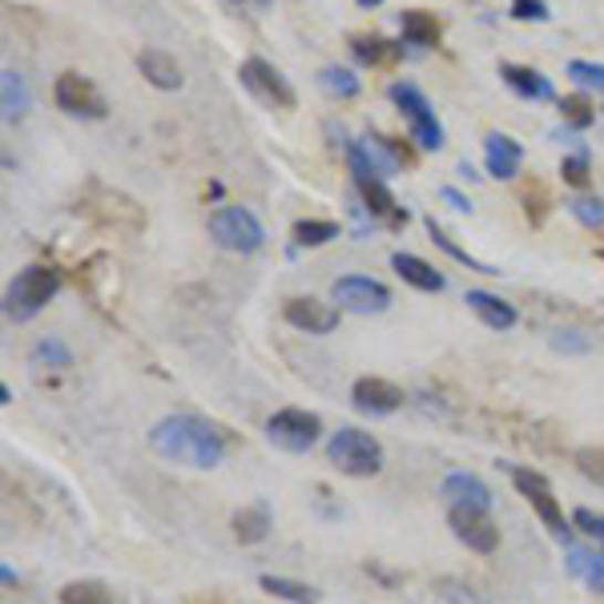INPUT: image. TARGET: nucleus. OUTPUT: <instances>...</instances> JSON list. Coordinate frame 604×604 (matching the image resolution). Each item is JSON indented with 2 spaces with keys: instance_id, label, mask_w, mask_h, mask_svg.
Returning a JSON list of instances; mask_svg holds the SVG:
<instances>
[{
  "instance_id": "nucleus-1",
  "label": "nucleus",
  "mask_w": 604,
  "mask_h": 604,
  "mask_svg": "<svg viewBox=\"0 0 604 604\" xmlns=\"http://www.w3.org/2000/svg\"><path fill=\"white\" fill-rule=\"evenodd\" d=\"M149 448L162 459H169V464L210 471L226 459V436H222V427L210 424V419H201V415L194 412H181V415L157 419L154 431H149Z\"/></svg>"
},
{
  "instance_id": "nucleus-2",
  "label": "nucleus",
  "mask_w": 604,
  "mask_h": 604,
  "mask_svg": "<svg viewBox=\"0 0 604 604\" xmlns=\"http://www.w3.org/2000/svg\"><path fill=\"white\" fill-rule=\"evenodd\" d=\"M56 291H61V274H56L53 267L33 262V267H24L21 274L9 282V294H4V314H9L12 323H29V319H37V314L53 302Z\"/></svg>"
},
{
  "instance_id": "nucleus-3",
  "label": "nucleus",
  "mask_w": 604,
  "mask_h": 604,
  "mask_svg": "<svg viewBox=\"0 0 604 604\" xmlns=\"http://www.w3.org/2000/svg\"><path fill=\"white\" fill-rule=\"evenodd\" d=\"M326 459H331L343 476L367 480V476H379V471H383V444L371 436V431H358V427H339L335 436L326 439Z\"/></svg>"
},
{
  "instance_id": "nucleus-4",
  "label": "nucleus",
  "mask_w": 604,
  "mask_h": 604,
  "mask_svg": "<svg viewBox=\"0 0 604 604\" xmlns=\"http://www.w3.org/2000/svg\"><path fill=\"white\" fill-rule=\"evenodd\" d=\"M392 101L399 105L403 122H407V129H412V137H415V146L444 149V125H439L436 110H431V101L424 97L419 85H412V81H395Z\"/></svg>"
},
{
  "instance_id": "nucleus-5",
  "label": "nucleus",
  "mask_w": 604,
  "mask_h": 604,
  "mask_svg": "<svg viewBox=\"0 0 604 604\" xmlns=\"http://www.w3.org/2000/svg\"><path fill=\"white\" fill-rule=\"evenodd\" d=\"M210 238L230 254H254L267 242V230L247 206H222L210 214Z\"/></svg>"
},
{
  "instance_id": "nucleus-6",
  "label": "nucleus",
  "mask_w": 604,
  "mask_h": 604,
  "mask_svg": "<svg viewBox=\"0 0 604 604\" xmlns=\"http://www.w3.org/2000/svg\"><path fill=\"white\" fill-rule=\"evenodd\" d=\"M267 439L274 448L299 456V451H311L323 439V419L314 412H302V407H282L267 419Z\"/></svg>"
},
{
  "instance_id": "nucleus-7",
  "label": "nucleus",
  "mask_w": 604,
  "mask_h": 604,
  "mask_svg": "<svg viewBox=\"0 0 604 604\" xmlns=\"http://www.w3.org/2000/svg\"><path fill=\"white\" fill-rule=\"evenodd\" d=\"M512 483H516V492H520L528 503H532V512H537L540 520H544V528H549L552 537L569 544L572 524L564 520V512H560L556 496H552L549 476H540V471H532V468H512Z\"/></svg>"
},
{
  "instance_id": "nucleus-8",
  "label": "nucleus",
  "mask_w": 604,
  "mask_h": 604,
  "mask_svg": "<svg viewBox=\"0 0 604 604\" xmlns=\"http://www.w3.org/2000/svg\"><path fill=\"white\" fill-rule=\"evenodd\" d=\"M347 162H351V178H355V190L358 198L367 201L371 214H379V218H392V222H407V210H399L392 198V190H387V181L375 174V166L367 162V154L355 146H347Z\"/></svg>"
},
{
  "instance_id": "nucleus-9",
  "label": "nucleus",
  "mask_w": 604,
  "mask_h": 604,
  "mask_svg": "<svg viewBox=\"0 0 604 604\" xmlns=\"http://www.w3.org/2000/svg\"><path fill=\"white\" fill-rule=\"evenodd\" d=\"M238 77H242V85H247V90L254 93L262 105H270V110H294V105H299V97H294V90H291V81L282 77L270 61H262V56L242 61Z\"/></svg>"
},
{
  "instance_id": "nucleus-10",
  "label": "nucleus",
  "mask_w": 604,
  "mask_h": 604,
  "mask_svg": "<svg viewBox=\"0 0 604 604\" xmlns=\"http://www.w3.org/2000/svg\"><path fill=\"white\" fill-rule=\"evenodd\" d=\"M331 299L339 302V311L351 314H383L392 306V291L371 274H343L331 287Z\"/></svg>"
},
{
  "instance_id": "nucleus-11",
  "label": "nucleus",
  "mask_w": 604,
  "mask_h": 604,
  "mask_svg": "<svg viewBox=\"0 0 604 604\" xmlns=\"http://www.w3.org/2000/svg\"><path fill=\"white\" fill-rule=\"evenodd\" d=\"M53 101L56 110H65L69 117H93V122H101L110 113L101 90L90 77H81V73H61L53 85Z\"/></svg>"
},
{
  "instance_id": "nucleus-12",
  "label": "nucleus",
  "mask_w": 604,
  "mask_h": 604,
  "mask_svg": "<svg viewBox=\"0 0 604 604\" xmlns=\"http://www.w3.org/2000/svg\"><path fill=\"white\" fill-rule=\"evenodd\" d=\"M448 524L456 532L459 544H468L471 552H496L500 549V528L488 512H468V508H448Z\"/></svg>"
},
{
  "instance_id": "nucleus-13",
  "label": "nucleus",
  "mask_w": 604,
  "mask_h": 604,
  "mask_svg": "<svg viewBox=\"0 0 604 604\" xmlns=\"http://www.w3.org/2000/svg\"><path fill=\"white\" fill-rule=\"evenodd\" d=\"M351 403L363 415H392L403 407V387H395L392 379H379V375H363L351 387Z\"/></svg>"
},
{
  "instance_id": "nucleus-14",
  "label": "nucleus",
  "mask_w": 604,
  "mask_h": 604,
  "mask_svg": "<svg viewBox=\"0 0 604 604\" xmlns=\"http://www.w3.org/2000/svg\"><path fill=\"white\" fill-rule=\"evenodd\" d=\"M439 496L448 508H468V512H492V488L471 476V471H451L448 480L439 483Z\"/></svg>"
},
{
  "instance_id": "nucleus-15",
  "label": "nucleus",
  "mask_w": 604,
  "mask_h": 604,
  "mask_svg": "<svg viewBox=\"0 0 604 604\" xmlns=\"http://www.w3.org/2000/svg\"><path fill=\"white\" fill-rule=\"evenodd\" d=\"M282 314H287V323L306 331V335H331L339 326V306L319 299H287Z\"/></svg>"
},
{
  "instance_id": "nucleus-16",
  "label": "nucleus",
  "mask_w": 604,
  "mask_h": 604,
  "mask_svg": "<svg viewBox=\"0 0 604 604\" xmlns=\"http://www.w3.org/2000/svg\"><path fill=\"white\" fill-rule=\"evenodd\" d=\"M483 162H488V174L500 181H512L520 174V162H524V149L520 142H512L508 134H488L483 137Z\"/></svg>"
},
{
  "instance_id": "nucleus-17",
  "label": "nucleus",
  "mask_w": 604,
  "mask_h": 604,
  "mask_svg": "<svg viewBox=\"0 0 604 604\" xmlns=\"http://www.w3.org/2000/svg\"><path fill=\"white\" fill-rule=\"evenodd\" d=\"M137 69H142V77H146L154 90H166V93L181 90V81H186L178 61H174L166 49H142V53H137Z\"/></svg>"
},
{
  "instance_id": "nucleus-18",
  "label": "nucleus",
  "mask_w": 604,
  "mask_h": 604,
  "mask_svg": "<svg viewBox=\"0 0 604 604\" xmlns=\"http://www.w3.org/2000/svg\"><path fill=\"white\" fill-rule=\"evenodd\" d=\"M464 302H468L471 311H476V319H480L483 326H492V331H512L516 326V306L512 302H503L500 294H488V291H468L464 294Z\"/></svg>"
},
{
  "instance_id": "nucleus-19",
  "label": "nucleus",
  "mask_w": 604,
  "mask_h": 604,
  "mask_svg": "<svg viewBox=\"0 0 604 604\" xmlns=\"http://www.w3.org/2000/svg\"><path fill=\"white\" fill-rule=\"evenodd\" d=\"M392 267L403 282H412L415 291H427V294H439L444 291V274H439L431 262H424L419 254H392Z\"/></svg>"
},
{
  "instance_id": "nucleus-20",
  "label": "nucleus",
  "mask_w": 604,
  "mask_h": 604,
  "mask_svg": "<svg viewBox=\"0 0 604 604\" xmlns=\"http://www.w3.org/2000/svg\"><path fill=\"white\" fill-rule=\"evenodd\" d=\"M230 528H235V540H238V544H262V540L270 537L274 520H270V508H267V503L258 500V503H247V508H238L235 520H230Z\"/></svg>"
},
{
  "instance_id": "nucleus-21",
  "label": "nucleus",
  "mask_w": 604,
  "mask_h": 604,
  "mask_svg": "<svg viewBox=\"0 0 604 604\" xmlns=\"http://www.w3.org/2000/svg\"><path fill=\"white\" fill-rule=\"evenodd\" d=\"M500 77L508 81V90H516L520 97L528 101H552V81L540 73V69H528V65H500Z\"/></svg>"
},
{
  "instance_id": "nucleus-22",
  "label": "nucleus",
  "mask_w": 604,
  "mask_h": 604,
  "mask_svg": "<svg viewBox=\"0 0 604 604\" xmlns=\"http://www.w3.org/2000/svg\"><path fill=\"white\" fill-rule=\"evenodd\" d=\"M399 29H403V41L407 45H415V49H431V45H439V21L431 17V12H424V9H407L399 17Z\"/></svg>"
},
{
  "instance_id": "nucleus-23",
  "label": "nucleus",
  "mask_w": 604,
  "mask_h": 604,
  "mask_svg": "<svg viewBox=\"0 0 604 604\" xmlns=\"http://www.w3.org/2000/svg\"><path fill=\"white\" fill-rule=\"evenodd\" d=\"M0 105H4V122H21L29 113V85L17 69H4L0 73Z\"/></svg>"
},
{
  "instance_id": "nucleus-24",
  "label": "nucleus",
  "mask_w": 604,
  "mask_h": 604,
  "mask_svg": "<svg viewBox=\"0 0 604 604\" xmlns=\"http://www.w3.org/2000/svg\"><path fill=\"white\" fill-rule=\"evenodd\" d=\"M258 584H262V593L279 596V601H291V604H319V589H311V584L302 581H291V576H258Z\"/></svg>"
},
{
  "instance_id": "nucleus-25",
  "label": "nucleus",
  "mask_w": 604,
  "mask_h": 604,
  "mask_svg": "<svg viewBox=\"0 0 604 604\" xmlns=\"http://www.w3.org/2000/svg\"><path fill=\"white\" fill-rule=\"evenodd\" d=\"M358 149L367 154V162H371V166H375V174H379L383 181L395 178V174H399V154H395V149H392V142H387V137L371 134V137H363V142H358Z\"/></svg>"
},
{
  "instance_id": "nucleus-26",
  "label": "nucleus",
  "mask_w": 604,
  "mask_h": 604,
  "mask_svg": "<svg viewBox=\"0 0 604 604\" xmlns=\"http://www.w3.org/2000/svg\"><path fill=\"white\" fill-rule=\"evenodd\" d=\"M351 53H355L363 65H387V61L399 56V45H392V41H383V37L375 33H363V37H351Z\"/></svg>"
},
{
  "instance_id": "nucleus-27",
  "label": "nucleus",
  "mask_w": 604,
  "mask_h": 604,
  "mask_svg": "<svg viewBox=\"0 0 604 604\" xmlns=\"http://www.w3.org/2000/svg\"><path fill=\"white\" fill-rule=\"evenodd\" d=\"M319 85H323L331 97H343V101H351L363 93V81H358L351 69H339V65H326L323 73H319Z\"/></svg>"
},
{
  "instance_id": "nucleus-28",
  "label": "nucleus",
  "mask_w": 604,
  "mask_h": 604,
  "mask_svg": "<svg viewBox=\"0 0 604 604\" xmlns=\"http://www.w3.org/2000/svg\"><path fill=\"white\" fill-rule=\"evenodd\" d=\"M331 238H339V222H326V218H302L294 226V247H326Z\"/></svg>"
},
{
  "instance_id": "nucleus-29",
  "label": "nucleus",
  "mask_w": 604,
  "mask_h": 604,
  "mask_svg": "<svg viewBox=\"0 0 604 604\" xmlns=\"http://www.w3.org/2000/svg\"><path fill=\"white\" fill-rule=\"evenodd\" d=\"M61 604H113V593L101 581H73L61 589Z\"/></svg>"
},
{
  "instance_id": "nucleus-30",
  "label": "nucleus",
  "mask_w": 604,
  "mask_h": 604,
  "mask_svg": "<svg viewBox=\"0 0 604 604\" xmlns=\"http://www.w3.org/2000/svg\"><path fill=\"white\" fill-rule=\"evenodd\" d=\"M427 235H431V242H436V247H444L451 258H459V262H464V267H468V270H480V274H500V270H496V267H488V262H480V258H471L468 250H459L456 242H451V238L444 235V230H439V226H436V218H427Z\"/></svg>"
},
{
  "instance_id": "nucleus-31",
  "label": "nucleus",
  "mask_w": 604,
  "mask_h": 604,
  "mask_svg": "<svg viewBox=\"0 0 604 604\" xmlns=\"http://www.w3.org/2000/svg\"><path fill=\"white\" fill-rule=\"evenodd\" d=\"M560 117H564L572 129H589V125L596 122V110H593V101H589V97L572 93V97L560 101Z\"/></svg>"
},
{
  "instance_id": "nucleus-32",
  "label": "nucleus",
  "mask_w": 604,
  "mask_h": 604,
  "mask_svg": "<svg viewBox=\"0 0 604 604\" xmlns=\"http://www.w3.org/2000/svg\"><path fill=\"white\" fill-rule=\"evenodd\" d=\"M564 206H569V214L581 226L604 230V198H572V201H564Z\"/></svg>"
},
{
  "instance_id": "nucleus-33",
  "label": "nucleus",
  "mask_w": 604,
  "mask_h": 604,
  "mask_svg": "<svg viewBox=\"0 0 604 604\" xmlns=\"http://www.w3.org/2000/svg\"><path fill=\"white\" fill-rule=\"evenodd\" d=\"M576 471H581L584 480H593L596 488H604V448H581L572 456Z\"/></svg>"
},
{
  "instance_id": "nucleus-34",
  "label": "nucleus",
  "mask_w": 604,
  "mask_h": 604,
  "mask_svg": "<svg viewBox=\"0 0 604 604\" xmlns=\"http://www.w3.org/2000/svg\"><path fill=\"white\" fill-rule=\"evenodd\" d=\"M569 77L576 81L581 90L604 93V65H596V61H569Z\"/></svg>"
},
{
  "instance_id": "nucleus-35",
  "label": "nucleus",
  "mask_w": 604,
  "mask_h": 604,
  "mask_svg": "<svg viewBox=\"0 0 604 604\" xmlns=\"http://www.w3.org/2000/svg\"><path fill=\"white\" fill-rule=\"evenodd\" d=\"M572 528H581L584 537L596 540V544L604 549V512H593V508H576V512H572Z\"/></svg>"
},
{
  "instance_id": "nucleus-36",
  "label": "nucleus",
  "mask_w": 604,
  "mask_h": 604,
  "mask_svg": "<svg viewBox=\"0 0 604 604\" xmlns=\"http://www.w3.org/2000/svg\"><path fill=\"white\" fill-rule=\"evenodd\" d=\"M560 178L569 181V186H584L589 181V149H576L572 157L560 162Z\"/></svg>"
},
{
  "instance_id": "nucleus-37",
  "label": "nucleus",
  "mask_w": 604,
  "mask_h": 604,
  "mask_svg": "<svg viewBox=\"0 0 604 604\" xmlns=\"http://www.w3.org/2000/svg\"><path fill=\"white\" fill-rule=\"evenodd\" d=\"M512 17L516 21H549L552 12L544 0H512Z\"/></svg>"
},
{
  "instance_id": "nucleus-38",
  "label": "nucleus",
  "mask_w": 604,
  "mask_h": 604,
  "mask_svg": "<svg viewBox=\"0 0 604 604\" xmlns=\"http://www.w3.org/2000/svg\"><path fill=\"white\" fill-rule=\"evenodd\" d=\"M33 358H41V363L49 358V363H56V367H69V363H73V355H69V351L61 347L56 339H45V343H37Z\"/></svg>"
},
{
  "instance_id": "nucleus-39",
  "label": "nucleus",
  "mask_w": 604,
  "mask_h": 604,
  "mask_svg": "<svg viewBox=\"0 0 604 604\" xmlns=\"http://www.w3.org/2000/svg\"><path fill=\"white\" fill-rule=\"evenodd\" d=\"M524 214L537 226L544 222V214H549V194H544V186H537V201H532V190L524 194Z\"/></svg>"
},
{
  "instance_id": "nucleus-40",
  "label": "nucleus",
  "mask_w": 604,
  "mask_h": 604,
  "mask_svg": "<svg viewBox=\"0 0 604 604\" xmlns=\"http://www.w3.org/2000/svg\"><path fill=\"white\" fill-rule=\"evenodd\" d=\"M584 581H589V589H593V593H604V552L589 560V572H584Z\"/></svg>"
},
{
  "instance_id": "nucleus-41",
  "label": "nucleus",
  "mask_w": 604,
  "mask_h": 604,
  "mask_svg": "<svg viewBox=\"0 0 604 604\" xmlns=\"http://www.w3.org/2000/svg\"><path fill=\"white\" fill-rule=\"evenodd\" d=\"M439 194H444V201H451L456 210H471V201L464 198V194H459V190H451V186H444V190H439Z\"/></svg>"
},
{
  "instance_id": "nucleus-42",
  "label": "nucleus",
  "mask_w": 604,
  "mask_h": 604,
  "mask_svg": "<svg viewBox=\"0 0 604 604\" xmlns=\"http://www.w3.org/2000/svg\"><path fill=\"white\" fill-rule=\"evenodd\" d=\"M358 4H363V9H375V4H383V0H358Z\"/></svg>"
},
{
  "instance_id": "nucleus-43",
  "label": "nucleus",
  "mask_w": 604,
  "mask_h": 604,
  "mask_svg": "<svg viewBox=\"0 0 604 604\" xmlns=\"http://www.w3.org/2000/svg\"><path fill=\"white\" fill-rule=\"evenodd\" d=\"M601 258H604V250H601Z\"/></svg>"
}]
</instances>
